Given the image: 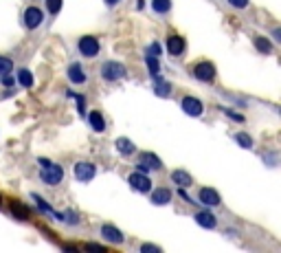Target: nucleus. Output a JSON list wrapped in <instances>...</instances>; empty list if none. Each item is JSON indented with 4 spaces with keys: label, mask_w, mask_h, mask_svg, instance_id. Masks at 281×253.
<instances>
[{
    "label": "nucleus",
    "mask_w": 281,
    "mask_h": 253,
    "mask_svg": "<svg viewBox=\"0 0 281 253\" xmlns=\"http://www.w3.org/2000/svg\"><path fill=\"white\" fill-rule=\"evenodd\" d=\"M11 214L16 216V218H20V220H27L29 218V209L22 205V202H18V200L11 202Z\"/></svg>",
    "instance_id": "obj_22"
},
{
    "label": "nucleus",
    "mask_w": 281,
    "mask_h": 253,
    "mask_svg": "<svg viewBox=\"0 0 281 253\" xmlns=\"http://www.w3.org/2000/svg\"><path fill=\"white\" fill-rule=\"evenodd\" d=\"M145 64H147V68H150V75H152V77H156V75L161 73V62H158L156 55H147V58H145Z\"/></svg>",
    "instance_id": "obj_24"
},
{
    "label": "nucleus",
    "mask_w": 281,
    "mask_h": 253,
    "mask_svg": "<svg viewBox=\"0 0 281 253\" xmlns=\"http://www.w3.org/2000/svg\"><path fill=\"white\" fill-rule=\"evenodd\" d=\"M136 9H145V0H136Z\"/></svg>",
    "instance_id": "obj_38"
},
{
    "label": "nucleus",
    "mask_w": 281,
    "mask_h": 253,
    "mask_svg": "<svg viewBox=\"0 0 281 253\" xmlns=\"http://www.w3.org/2000/svg\"><path fill=\"white\" fill-rule=\"evenodd\" d=\"M193 77L198 82H204V84H211L216 79V66L211 62H198L193 66Z\"/></svg>",
    "instance_id": "obj_5"
},
{
    "label": "nucleus",
    "mask_w": 281,
    "mask_h": 253,
    "mask_svg": "<svg viewBox=\"0 0 281 253\" xmlns=\"http://www.w3.org/2000/svg\"><path fill=\"white\" fill-rule=\"evenodd\" d=\"M104 2H106V7H114V4H119L121 0H104Z\"/></svg>",
    "instance_id": "obj_37"
},
{
    "label": "nucleus",
    "mask_w": 281,
    "mask_h": 253,
    "mask_svg": "<svg viewBox=\"0 0 281 253\" xmlns=\"http://www.w3.org/2000/svg\"><path fill=\"white\" fill-rule=\"evenodd\" d=\"M139 172H152V170H163V161L158 159L154 152H141L139 154V163H136Z\"/></svg>",
    "instance_id": "obj_3"
},
{
    "label": "nucleus",
    "mask_w": 281,
    "mask_h": 253,
    "mask_svg": "<svg viewBox=\"0 0 281 253\" xmlns=\"http://www.w3.org/2000/svg\"><path fill=\"white\" fill-rule=\"evenodd\" d=\"M167 51H169V55H182L185 53V40L180 38V35H169L167 38Z\"/></svg>",
    "instance_id": "obj_13"
},
{
    "label": "nucleus",
    "mask_w": 281,
    "mask_h": 253,
    "mask_svg": "<svg viewBox=\"0 0 281 253\" xmlns=\"http://www.w3.org/2000/svg\"><path fill=\"white\" fill-rule=\"evenodd\" d=\"M127 183H130V187L134 191H141V194H147V191L152 190V181H150V176L145 174V172H132L130 176H127Z\"/></svg>",
    "instance_id": "obj_4"
},
{
    "label": "nucleus",
    "mask_w": 281,
    "mask_h": 253,
    "mask_svg": "<svg viewBox=\"0 0 281 253\" xmlns=\"http://www.w3.org/2000/svg\"><path fill=\"white\" fill-rule=\"evenodd\" d=\"M77 49L79 53L84 55V58H95V55H99V40L93 38V35H84V38L77 42Z\"/></svg>",
    "instance_id": "obj_6"
},
{
    "label": "nucleus",
    "mask_w": 281,
    "mask_h": 253,
    "mask_svg": "<svg viewBox=\"0 0 281 253\" xmlns=\"http://www.w3.org/2000/svg\"><path fill=\"white\" fill-rule=\"evenodd\" d=\"M73 174H75V179H77L79 183H88V181L95 179L97 168H95L93 163H88V161H79V163H75Z\"/></svg>",
    "instance_id": "obj_7"
},
{
    "label": "nucleus",
    "mask_w": 281,
    "mask_h": 253,
    "mask_svg": "<svg viewBox=\"0 0 281 253\" xmlns=\"http://www.w3.org/2000/svg\"><path fill=\"white\" fill-rule=\"evenodd\" d=\"M196 202H200V205H204V207H218L220 202H222V198H220V194L216 190H211V187H202L200 191H198V200Z\"/></svg>",
    "instance_id": "obj_8"
},
{
    "label": "nucleus",
    "mask_w": 281,
    "mask_h": 253,
    "mask_svg": "<svg viewBox=\"0 0 281 253\" xmlns=\"http://www.w3.org/2000/svg\"><path fill=\"white\" fill-rule=\"evenodd\" d=\"M101 238L106 242H112V245H121L125 240L123 231H119L114 225H101Z\"/></svg>",
    "instance_id": "obj_11"
},
{
    "label": "nucleus",
    "mask_w": 281,
    "mask_h": 253,
    "mask_svg": "<svg viewBox=\"0 0 281 253\" xmlns=\"http://www.w3.org/2000/svg\"><path fill=\"white\" fill-rule=\"evenodd\" d=\"M152 9H154L156 13H169L171 0H152Z\"/></svg>",
    "instance_id": "obj_23"
},
{
    "label": "nucleus",
    "mask_w": 281,
    "mask_h": 253,
    "mask_svg": "<svg viewBox=\"0 0 281 253\" xmlns=\"http://www.w3.org/2000/svg\"><path fill=\"white\" fill-rule=\"evenodd\" d=\"M101 77L106 79V82H119V79H123L127 75V68L123 66L121 62H114V60H110V62H104L101 64Z\"/></svg>",
    "instance_id": "obj_2"
},
{
    "label": "nucleus",
    "mask_w": 281,
    "mask_h": 253,
    "mask_svg": "<svg viewBox=\"0 0 281 253\" xmlns=\"http://www.w3.org/2000/svg\"><path fill=\"white\" fill-rule=\"evenodd\" d=\"M180 108H182V113L185 115H189V117H200V115L204 113L202 101L196 99V97H185L182 99V104H180Z\"/></svg>",
    "instance_id": "obj_9"
},
{
    "label": "nucleus",
    "mask_w": 281,
    "mask_h": 253,
    "mask_svg": "<svg viewBox=\"0 0 281 253\" xmlns=\"http://www.w3.org/2000/svg\"><path fill=\"white\" fill-rule=\"evenodd\" d=\"M88 121H90V126H93L95 132H104V130H106V119H104V115H101L99 110L88 113Z\"/></svg>",
    "instance_id": "obj_18"
},
{
    "label": "nucleus",
    "mask_w": 281,
    "mask_h": 253,
    "mask_svg": "<svg viewBox=\"0 0 281 253\" xmlns=\"http://www.w3.org/2000/svg\"><path fill=\"white\" fill-rule=\"evenodd\" d=\"M66 95H68V97H73L75 101H77L79 113H81V115H86V108H84V95H81V93H73V90H68Z\"/></svg>",
    "instance_id": "obj_28"
},
{
    "label": "nucleus",
    "mask_w": 281,
    "mask_h": 253,
    "mask_svg": "<svg viewBox=\"0 0 281 253\" xmlns=\"http://www.w3.org/2000/svg\"><path fill=\"white\" fill-rule=\"evenodd\" d=\"M114 145H116V152H119V154H123V156L134 154V150H136V145L132 143L130 139H125V136H119V139L114 141Z\"/></svg>",
    "instance_id": "obj_16"
},
{
    "label": "nucleus",
    "mask_w": 281,
    "mask_h": 253,
    "mask_svg": "<svg viewBox=\"0 0 281 253\" xmlns=\"http://www.w3.org/2000/svg\"><path fill=\"white\" fill-rule=\"evenodd\" d=\"M38 163H40V168H42V172H40L42 183H47V185H59L62 183L64 170L59 168L57 163H51V161H47V159H40Z\"/></svg>",
    "instance_id": "obj_1"
},
{
    "label": "nucleus",
    "mask_w": 281,
    "mask_h": 253,
    "mask_svg": "<svg viewBox=\"0 0 281 253\" xmlns=\"http://www.w3.org/2000/svg\"><path fill=\"white\" fill-rule=\"evenodd\" d=\"M0 205H2V196H0Z\"/></svg>",
    "instance_id": "obj_39"
},
{
    "label": "nucleus",
    "mask_w": 281,
    "mask_h": 253,
    "mask_svg": "<svg viewBox=\"0 0 281 253\" xmlns=\"http://www.w3.org/2000/svg\"><path fill=\"white\" fill-rule=\"evenodd\" d=\"M16 82H18L20 86H24V88H31V86H33V73H31L29 68H20Z\"/></svg>",
    "instance_id": "obj_21"
},
{
    "label": "nucleus",
    "mask_w": 281,
    "mask_h": 253,
    "mask_svg": "<svg viewBox=\"0 0 281 253\" xmlns=\"http://www.w3.org/2000/svg\"><path fill=\"white\" fill-rule=\"evenodd\" d=\"M68 79H70V84H84L86 82V73H84V68H81V64H70L68 66Z\"/></svg>",
    "instance_id": "obj_15"
},
{
    "label": "nucleus",
    "mask_w": 281,
    "mask_h": 253,
    "mask_svg": "<svg viewBox=\"0 0 281 253\" xmlns=\"http://www.w3.org/2000/svg\"><path fill=\"white\" fill-rule=\"evenodd\" d=\"M154 93L158 95V97H169L171 84L169 82H163L161 75H156V77H154Z\"/></svg>",
    "instance_id": "obj_19"
},
{
    "label": "nucleus",
    "mask_w": 281,
    "mask_h": 253,
    "mask_svg": "<svg viewBox=\"0 0 281 253\" xmlns=\"http://www.w3.org/2000/svg\"><path fill=\"white\" fill-rule=\"evenodd\" d=\"M141 253H161V247H156V245H141Z\"/></svg>",
    "instance_id": "obj_33"
},
{
    "label": "nucleus",
    "mask_w": 281,
    "mask_h": 253,
    "mask_svg": "<svg viewBox=\"0 0 281 253\" xmlns=\"http://www.w3.org/2000/svg\"><path fill=\"white\" fill-rule=\"evenodd\" d=\"M193 218H196V222L202 227V229H216V227H218V218L211 214V209L198 211V214L193 216Z\"/></svg>",
    "instance_id": "obj_12"
},
{
    "label": "nucleus",
    "mask_w": 281,
    "mask_h": 253,
    "mask_svg": "<svg viewBox=\"0 0 281 253\" xmlns=\"http://www.w3.org/2000/svg\"><path fill=\"white\" fill-rule=\"evenodd\" d=\"M42 11H40V7H27V11H24V27L27 29H38L40 24H42Z\"/></svg>",
    "instance_id": "obj_10"
},
{
    "label": "nucleus",
    "mask_w": 281,
    "mask_h": 253,
    "mask_svg": "<svg viewBox=\"0 0 281 253\" xmlns=\"http://www.w3.org/2000/svg\"><path fill=\"white\" fill-rule=\"evenodd\" d=\"M161 53H163V49H161V44L158 42H152L150 47H147V55H156V58H161Z\"/></svg>",
    "instance_id": "obj_31"
},
{
    "label": "nucleus",
    "mask_w": 281,
    "mask_h": 253,
    "mask_svg": "<svg viewBox=\"0 0 281 253\" xmlns=\"http://www.w3.org/2000/svg\"><path fill=\"white\" fill-rule=\"evenodd\" d=\"M253 44H255V49H257L259 53H264V55L273 53V42H270L268 38H264V35H257V38L253 40Z\"/></svg>",
    "instance_id": "obj_20"
},
{
    "label": "nucleus",
    "mask_w": 281,
    "mask_h": 253,
    "mask_svg": "<svg viewBox=\"0 0 281 253\" xmlns=\"http://www.w3.org/2000/svg\"><path fill=\"white\" fill-rule=\"evenodd\" d=\"M31 198L35 200V205H38V207H40V209H42V211H49V214H55V211H53V207H51L49 202H44V198H42V196H38V194H31Z\"/></svg>",
    "instance_id": "obj_27"
},
{
    "label": "nucleus",
    "mask_w": 281,
    "mask_h": 253,
    "mask_svg": "<svg viewBox=\"0 0 281 253\" xmlns=\"http://www.w3.org/2000/svg\"><path fill=\"white\" fill-rule=\"evenodd\" d=\"M233 9H246L248 7V0H226Z\"/></svg>",
    "instance_id": "obj_32"
},
{
    "label": "nucleus",
    "mask_w": 281,
    "mask_h": 253,
    "mask_svg": "<svg viewBox=\"0 0 281 253\" xmlns=\"http://www.w3.org/2000/svg\"><path fill=\"white\" fill-rule=\"evenodd\" d=\"M273 38H275V42H279V40H281V29L279 27L273 31Z\"/></svg>",
    "instance_id": "obj_36"
},
{
    "label": "nucleus",
    "mask_w": 281,
    "mask_h": 253,
    "mask_svg": "<svg viewBox=\"0 0 281 253\" xmlns=\"http://www.w3.org/2000/svg\"><path fill=\"white\" fill-rule=\"evenodd\" d=\"M62 220L68 222V225H79V216L75 214V211H70V209H66L62 214Z\"/></svg>",
    "instance_id": "obj_29"
},
{
    "label": "nucleus",
    "mask_w": 281,
    "mask_h": 253,
    "mask_svg": "<svg viewBox=\"0 0 281 253\" xmlns=\"http://www.w3.org/2000/svg\"><path fill=\"white\" fill-rule=\"evenodd\" d=\"M171 200V191L167 187H158V190L152 191V202L154 205H167Z\"/></svg>",
    "instance_id": "obj_17"
},
{
    "label": "nucleus",
    "mask_w": 281,
    "mask_h": 253,
    "mask_svg": "<svg viewBox=\"0 0 281 253\" xmlns=\"http://www.w3.org/2000/svg\"><path fill=\"white\" fill-rule=\"evenodd\" d=\"M171 181L178 187H182V190H187V187L193 185V179L189 176V172H185V170H173L171 172Z\"/></svg>",
    "instance_id": "obj_14"
},
{
    "label": "nucleus",
    "mask_w": 281,
    "mask_h": 253,
    "mask_svg": "<svg viewBox=\"0 0 281 253\" xmlns=\"http://www.w3.org/2000/svg\"><path fill=\"white\" fill-rule=\"evenodd\" d=\"M2 84H4V86H7V88H11V86H13V84H16V79H13V77H11V75H9V73H7V75H2Z\"/></svg>",
    "instance_id": "obj_34"
},
{
    "label": "nucleus",
    "mask_w": 281,
    "mask_h": 253,
    "mask_svg": "<svg viewBox=\"0 0 281 253\" xmlns=\"http://www.w3.org/2000/svg\"><path fill=\"white\" fill-rule=\"evenodd\" d=\"M235 141H237V143L242 145V148H246V150L253 148V139H250L246 132H237V134H235Z\"/></svg>",
    "instance_id": "obj_25"
},
{
    "label": "nucleus",
    "mask_w": 281,
    "mask_h": 253,
    "mask_svg": "<svg viewBox=\"0 0 281 253\" xmlns=\"http://www.w3.org/2000/svg\"><path fill=\"white\" fill-rule=\"evenodd\" d=\"M224 113H226V117H231V119H235V121H244L242 115H235L233 110H224Z\"/></svg>",
    "instance_id": "obj_35"
},
{
    "label": "nucleus",
    "mask_w": 281,
    "mask_h": 253,
    "mask_svg": "<svg viewBox=\"0 0 281 253\" xmlns=\"http://www.w3.org/2000/svg\"><path fill=\"white\" fill-rule=\"evenodd\" d=\"M47 9H49L51 16L59 13V9H62V0H47Z\"/></svg>",
    "instance_id": "obj_30"
},
{
    "label": "nucleus",
    "mask_w": 281,
    "mask_h": 253,
    "mask_svg": "<svg viewBox=\"0 0 281 253\" xmlns=\"http://www.w3.org/2000/svg\"><path fill=\"white\" fill-rule=\"evenodd\" d=\"M11 68H13L11 60L4 58V55H0V77H2V75H7V73H11Z\"/></svg>",
    "instance_id": "obj_26"
}]
</instances>
